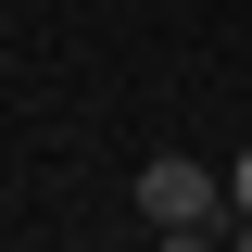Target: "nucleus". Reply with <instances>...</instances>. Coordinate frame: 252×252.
I'll list each match as a JSON object with an SVG mask.
<instances>
[{"label":"nucleus","instance_id":"1","mask_svg":"<svg viewBox=\"0 0 252 252\" xmlns=\"http://www.w3.org/2000/svg\"><path fill=\"white\" fill-rule=\"evenodd\" d=\"M139 215L152 227H227V177L189 164V152H164V164H139Z\"/></svg>","mask_w":252,"mask_h":252},{"label":"nucleus","instance_id":"2","mask_svg":"<svg viewBox=\"0 0 252 252\" xmlns=\"http://www.w3.org/2000/svg\"><path fill=\"white\" fill-rule=\"evenodd\" d=\"M164 252H227V240H215V227H164Z\"/></svg>","mask_w":252,"mask_h":252},{"label":"nucleus","instance_id":"3","mask_svg":"<svg viewBox=\"0 0 252 252\" xmlns=\"http://www.w3.org/2000/svg\"><path fill=\"white\" fill-rule=\"evenodd\" d=\"M227 215H252V152H240V164H227Z\"/></svg>","mask_w":252,"mask_h":252},{"label":"nucleus","instance_id":"4","mask_svg":"<svg viewBox=\"0 0 252 252\" xmlns=\"http://www.w3.org/2000/svg\"><path fill=\"white\" fill-rule=\"evenodd\" d=\"M227 227H240V240H227V252H252V215H227Z\"/></svg>","mask_w":252,"mask_h":252}]
</instances>
